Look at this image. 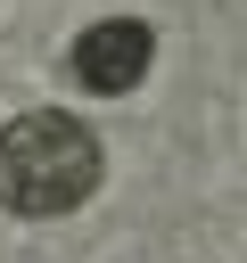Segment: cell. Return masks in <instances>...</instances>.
I'll return each instance as SVG.
<instances>
[{
  "instance_id": "1",
  "label": "cell",
  "mask_w": 247,
  "mask_h": 263,
  "mask_svg": "<svg viewBox=\"0 0 247 263\" xmlns=\"http://www.w3.org/2000/svg\"><path fill=\"white\" fill-rule=\"evenodd\" d=\"M99 189V140L91 123L58 115V107H25L0 123V205L41 222V214H74Z\"/></svg>"
},
{
  "instance_id": "2",
  "label": "cell",
  "mask_w": 247,
  "mask_h": 263,
  "mask_svg": "<svg viewBox=\"0 0 247 263\" xmlns=\"http://www.w3.org/2000/svg\"><path fill=\"white\" fill-rule=\"evenodd\" d=\"M148 58H156V33L132 25V16H107V25H91V33L74 41V74H82V90H99V99H123V90L148 74Z\"/></svg>"
}]
</instances>
